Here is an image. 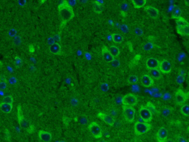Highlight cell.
<instances>
[{"label":"cell","instance_id":"cell-1","mask_svg":"<svg viewBox=\"0 0 189 142\" xmlns=\"http://www.w3.org/2000/svg\"><path fill=\"white\" fill-rule=\"evenodd\" d=\"M59 15L61 19V27H63L74 17V11L67 1H64L58 6Z\"/></svg>","mask_w":189,"mask_h":142},{"label":"cell","instance_id":"cell-2","mask_svg":"<svg viewBox=\"0 0 189 142\" xmlns=\"http://www.w3.org/2000/svg\"><path fill=\"white\" fill-rule=\"evenodd\" d=\"M17 119L18 123L21 129L28 132L29 134H32L35 131V127L31 124L30 122L23 116V109L21 105L17 106Z\"/></svg>","mask_w":189,"mask_h":142},{"label":"cell","instance_id":"cell-3","mask_svg":"<svg viewBox=\"0 0 189 142\" xmlns=\"http://www.w3.org/2000/svg\"><path fill=\"white\" fill-rule=\"evenodd\" d=\"M151 125L146 122H136L135 124V132L137 135H142L146 134L151 129Z\"/></svg>","mask_w":189,"mask_h":142},{"label":"cell","instance_id":"cell-4","mask_svg":"<svg viewBox=\"0 0 189 142\" xmlns=\"http://www.w3.org/2000/svg\"><path fill=\"white\" fill-rule=\"evenodd\" d=\"M123 114L126 121L128 123H132L135 118V109L133 107L123 105Z\"/></svg>","mask_w":189,"mask_h":142},{"label":"cell","instance_id":"cell-5","mask_svg":"<svg viewBox=\"0 0 189 142\" xmlns=\"http://www.w3.org/2000/svg\"><path fill=\"white\" fill-rule=\"evenodd\" d=\"M88 129L93 137L99 139L103 136L102 131L99 124L96 122H92L88 125Z\"/></svg>","mask_w":189,"mask_h":142},{"label":"cell","instance_id":"cell-6","mask_svg":"<svg viewBox=\"0 0 189 142\" xmlns=\"http://www.w3.org/2000/svg\"><path fill=\"white\" fill-rule=\"evenodd\" d=\"M175 102L178 106H182L189 99V93H186L181 89H178L175 94Z\"/></svg>","mask_w":189,"mask_h":142},{"label":"cell","instance_id":"cell-7","mask_svg":"<svg viewBox=\"0 0 189 142\" xmlns=\"http://www.w3.org/2000/svg\"><path fill=\"white\" fill-rule=\"evenodd\" d=\"M138 99L137 96L133 94L129 93L123 96L121 99V103L125 106L134 107L138 103Z\"/></svg>","mask_w":189,"mask_h":142},{"label":"cell","instance_id":"cell-8","mask_svg":"<svg viewBox=\"0 0 189 142\" xmlns=\"http://www.w3.org/2000/svg\"><path fill=\"white\" fill-rule=\"evenodd\" d=\"M139 115L141 118L146 123L151 121L153 119V114L146 106H141L139 109Z\"/></svg>","mask_w":189,"mask_h":142},{"label":"cell","instance_id":"cell-9","mask_svg":"<svg viewBox=\"0 0 189 142\" xmlns=\"http://www.w3.org/2000/svg\"><path fill=\"white\" fill-rule=\"evenodd\" d=\"M168 131L165 127H161L159 129L156 134V138L158 142H166L168 140Z\"/></svg>","mask_w":189,"mask_h":142},{"label":"cell","instance_id":"cell-10","mask_svg":"<svg viewBox=\"0 0 189 142\" xmlns=\"http://www.w3.org/2000/svg\"><path fill=\"white\" fill-rule=\"evenodd\" d=\"M97 116L99 119L105 122L106 124L110 125V127H112L114 125L115 119L113 116L110 114L104 112H99L97 114Z\"/></svg>","mask_w":189,"mask_h":142},{"label":"cell","instance_id":"cell-11","mask_svg":"<svg viewBox=\"0 0 189 142\" xmlns=\"http://www.w3.org/2000/svg\"><path fill=\"white\" fill-rule=\"evenodd\" d=\"M159 71L161 73L165 74L171 72L172 70V65L171 63L167 60H163L159 63Z\"/></svg>","mask_w":189,"mask_h":142},{"label":"cell","instance_id":"cell-12","mask_svg":"<svg viewBox=\"0 0 189 142\" xmlns=\"http://www.w3.org/2000/svg\"><path fill=\"white\" fill-rule=\"evenodd\" d=\"M144 10L146 11L148 16L153 19H156L158 18L159 15V10L152 6H146L144 8Z\"/></svg>","mask_w":189,"mask_h":142},{"label":"cell","instance_id":"cell-13","mask_svg":"<svg viewBox=\"0 0 189 142\" xmlns=\"http://www.w3.org/2000/svg\"><path fill=\"white\" fill-rule=\"evenodd\" d=\"M141 85L145 87H150L153 85L154 80L150 75H143L141 78Z\"/></svg>","mask_w":189,"mask_h":142},{"label":"cell","instance_id":"cell-14","mask_svg":"<svg viewBox=\"0 0 189 142\" xmlns=\"http://www.w3.org/2000/svg\"><path fill=\"white\" fill-rule=\"evenodd\" d=\"M160 61L154 57H150L147 60L146 62V66L148 70L154 69H158Z\"/></svg>","mask_w":189,"mask_h":142},{"label":"cell","instance_id":"cell-15","mask_svg":"<svg viewBox=\"0 0 189 142\" xmlns=\"http://www.w3.org/2000/svg\"><path fill=\"white\" fill-rule=\"evenodd\" d=\"M38 136L40 140L43 142H50L52 139V135L51 133L40 130L38 132Z\"/></svg>","mask_w":189,"mask_h":142},{"label":"cell","instance_id":"cell-16","mask_svg":"<svg viewBox=\"0 0 189 142\" xmlns=\"http://www.w3.org/2000/svg\"><path fill=\"white\" fill-rule=\"evenodd\" d=\"M102 54L104 60L108 63H111L112 62L115 58L112 57V54H110L108 48L106 46H104L102 49Z\"/></svg>","mask_w":189,"mask_h":142},{"label":"cell","instance_id":"cell-17","mask_svg":"<svg viewBox=\"0 0 189 142\" xmlns=\"http://www.w3.org/2000/svg\"><path fill=\"white\" fill-rule=\"evenodd\" d=\"M49 50L52 54L59 55L61 53V46L58 43H54L52 44L49 47Z\"/></svg>","mask_w":189,"mask_h":142},{"label":"cell","instance_id":"cell-18","mask_svg":"<svg viewBox=\"0 0 189 142\" xmlns=\"http://www.w3.org/2000/svg\"><path fill=\"white\" fill-rule=\"evenodd\" d=\"M149 74L150 75V76L153 79H155L157 80L161 79L163 77L161 72L159 71V69H154L150 70Z\"/></svg>","mask_w":189,"mask_h":142},{"label":"cell","instance_id":"cell-19","mask_svg":"<svg viewBox=\"0 0 189 142\" xmlns=\"http://www.w3.org/2000/svg\"><path fill=\"white\" fill-rule=\"evenodd\" d=\"M13 104L2 103H0V109L3 113L10 114L12 110Z\"/></svg>","mask_w":189,"mask_h":142},{"label":"cell","instance_id":"cell-20","mask_svg":"<svg viewBox=\"0 0 189 142\" xmlns=\"http://www.w3.org/2000/svg\"><path fill=\"white\" fill-rule=\"evenodd\" d=\"M182 14V10L178 6L175 5L173 8L171 14V18L176 19L181 17Z\"/></svg>","mask_w":189,"mask_h":142},{"label":"cell","instance_id":"cell-21","mask_svg":"<svg viewBox=\"0 0 189 142\" xmlns=\"http://www.w3.org/2000/svg\"><path fill=\"white\" fill-rule=\"evenodd\" d=\"M93 8L95 12L97 14L102 13L103 10V5L99 1H95L93 2Z\"/></svg>","mask_w":189,"mask_h":142},{"label":"cell","instance_id":"cell-22","mask_svg":"<svg viewBox=\"0 0 189 142\" xmlns=\"http://www.w3.org/2000/svg\"><path fill=\"white\" fill-rule=\"evenodd\" d=\"M177 27H182L185 26H189V22L185 18L180 17L176 19Z\"/></svg>","mask_w":189,"mask_h":142},{"label":"cell","instance_id":"cell-23","mask_svg":"<svg viewBox=\"0 0 189 142\" xmlns=\"http://www.w3.org/2000/svg\"><path fill=\"white\" fill-rule=\"evenodd\" d=\"M177 31L178 34L182 36H189V26L182 27H177Z\"/></svg>","mask_w":189,"mask_h":142},{"label":"cell","instance_id":"cell-24","mask_svg":"<svg viewBox=\"0 0 189 142\" xmlns=\"http://www.w3.org/2000/svg\"><path fill=\"white\" fill-rule=\"evenodd\" d=\"M131 2L135 8H143L147 2L146 0H132Z\"/></svg>","mask_w":189,"mask_h":142},{"label":"cell","instance_id":"cell-25","mask_svg":"<svg viewBox=\"0 0 189 142\" xmlns=\"http://www.w3.org/2000/svg\"><path fill=\"white\" fill-rule=\"evenodd\" d=\"M110 54L114 58L117 57L120 54V50L117 47L115 46H111L108 49Z\"/></svg>","mask_w":189,"mask_h":142},{"label":"cell","instance_id":"cell-26","mask_svg":"<svg viewBox=\"0 0 189 142\" xmlns=\"http://www.w3.org/2000/svg\"><path fill=\"white\" fill-rule=\"evenodd\" d=\"M112 39L114 42L116 44H121L123 40V36L120 34L114 33L112 35Z\"/></svg>","mask_w":189,"mask_h":142},{"label":"cell","instance_id":"cell-27","mask_svg":"<svg viewBox=\"0 0 189 142\" xmlns=\"http://www.w3.org/2000/svg\"><path fill=\"white\" fill-rule=\"evenodd\" d=\"M173 111V108L171 107H165L162 109L161 111V116L163 118H167L172 113Z\"/></svg>","mask_w":189,"mask_h":142},{"label":"cell","instance_id":"cell-28","mask_svg":"<svg viewBox=\"0 0 189 142\" xmlns=\"http://www.w3.org/2000/svg\"><path fill=\"white\" fill-rule=\"evenodd\" d=\"M139 81V78L135 75H130L127 79V83L130 85H133Z\"/></svg>","mask_w":189,"mask_h":142},{"label":"cell","instance_id":"cell-29","mask_svg":"<svg viewBox=\"0 0 189 142\" xmlns=\"http://www.w3.org/2000/svg\"><path fill=\"white\" fill-rule=\"evenodd\" d=\"M146 107L151 111L152 114H156L157 113L155 106H154L153 103H152L151 102H148L146 104Z\"/></svg>","mask_w":189,"mask_h":142},{"label":"cell","instance_id":"cell-30","mask_svg":"<svg viewBox=\"0 0 189 142\" xmlns=\"http://www.w3.org/2000/svg\"><path fill=\"white\" fill-rule=\"evenodd\" d=\"M181 112L184 116H189V106L188 104H184L182 105L181 108Z\"/></svg>","mask_w":189,"mask_h":142},{"label":"cell","instance_id":"cell-31","mask_svg":"<svg viewBox=\"0 0 189 142\" xmlns=\"http://www.w3.org/2000/svg\"><path fill=\"white\" fill-rule=\"evenodd\" d=\"M13 102H14V99L12 96H6L3 98V103L13 104Z\"/></svg>","mask_w":189,"mask_h":142},{"label":"cell","instance_id":"cell-32","mask_svg":"<svg viewBox=\"0 0 189 142\" xmlns=\"http://www.w3.org/2000/svg\"><path fill=\"white\" fill-rule=\"evenodd\" d=\"M15 65L17 67H21L23 65V61L21 57L18 56H16L15 57Z\"/></svg>","mask_w":189,"mask_h":142},{"label":"cell","instance_id":"cell-33","mask_svg":"<svg viewBox=\"0 0 189 142\" xmlns=\"http://www.w3.org/2000/svg\"><path fill=\"white\" fill-rule=\"evenodd\" d=\"M176 139L177 142H188L186 138L179 134L176 135Z\"/></svg>","mask_w":189,"mask_h":142},{"label":"cell","instance_id":"cell-34","mask_svg":"<svg viewBox=\"0 0 189 142\" xmlns=\"http://www.w3.org/2000/svg\"><path fill=\"white\" fill-rule=\"evenodd\" d=\"M184 78L183 75H178L176 78V83L179 85H181L184 82Z\"/></svg>","mask_w":189,"mask_h":142},{"label":"cell","instance_id":"cell-35","mask_svg":"<svg viewBox=\"0 0 189 142\" xmlns=\"http://www.w3.org/2000/svg\"><path fill=\"white\" fill-rule=\"evenodd\" d=\"M5 137L6 141L8 142H10L11 141V135H10V132L8 130L6 129L5 130Z\"/></svg>","mask_w":189,"mask_h":142},{"label":"cell","instance_id":"cell-36","mask_svg":"<svg viewBox=\"0 0 189 142\" xmlns=\"http://www.w3.org/2000/svg\"><path fill=\"white\" fill-rule=\"evenodd\" d=\"M21 37L19 36H16L14 37V43L15 44V45L18 46L21 44Z\"/></svg>","mask_w":189,"mask_h":142},{"label":"cell","instance_id":"cell-37","mask_svg":"<svg viewBox=\"0 0 189 142\" xmlns=\"http://www.w3.org/2000/svg\"><path fill=\"white\" fill-rule=\"evenodd\" d=\"M101 89L103 91L106 92L109 89V86L107 83H103L101 86Z\"/></svg>","mask_w":189,"mask_h":142},{"label":"cell","instance_id":"cell-38","mask_svg":"<svg viewBox=\"0 0 189 142\" xmlns=\"http://www.w3.org/2000/svg\"><path fill=\"white\" fill-rule=\"evenodd\" d=\"M153 48V44L151 42H148L144 46V49L146 51H150Z\"/></svg>","mask_w":189,"mask_h":142},{"label":"cell","instance_id":"cell-39","mask_svg":"<svg viewBox=\"0 0 189 142\" xmlns=\"http://www.w3.org/2000/svg\"><path fill=\"white\" fill-rule=\"evenodd\" d=\"M7 88V82L5 81L0 82V90H5Z\"/></svg>","mask_w":189,"mask_h":142},{"label":"cell","instance_id":"cell-40","mask_svg":"<svg viewBox=\"0 0 189 142\" xmlns=\"http://www.w3.org/2000/svg\"><path fill=\"white\" fill-rule=\"evenodd\" d=\"M111 63L112 66L115 67H119L120 65V61L118 60L115 59L112 61V62H111Z\"/></svg>","mask_w":189,"mask_h":142},{"label":"cell","instance_id":"cell-41","mask_svg":"<svg viewBox=\"0 0 189 142\" xmlns=\"http://www.w3.org/2000/svg\"><path fill=\"white\" fill-rule=\"evenodd\" d=\"M70 121V119H69L68 117H67V116H63V121L64 124L66 126H67V125H69Z\"/></svg>","mask_w":189,"mask_h":142},{"label":"cell","instance_id":"cell-42","mask_svg":"<svg viewBox=\"0 0 189 142\" xmlns=\"http://www.w3.org/2000/svg\"><path fill=\"white\" fill-rule=\"evenodd\" d=\"M88 122V120L87 119L86 117L84 116H82L81 118H80V123L82 124H86Z\"/></svg>","mask_w":189,"mask_h":142},{"label":"cell","instance_id":"cell-43","mask_svg":"<svg viewBox=\"0 0 189 142\" xmlns=\"http://www.w3.org/2000/svg\"><path fill=\"white\" fill-rule=\"evenodd\" d=\"M17 78L15 77H11L9 79V82L11 85H15L17 83Z\"/></svg>","mask_w":189,"mask_h":142},{"label":"cell","instance_id":"cell-44","mask_svg":"<svg viewBox=\"0 0 189 142\" xmlns=\"http://www.w3.org/2000/svg\"><path fill=\"white\" fill-rule=\"evenodd\" d=\"M17 33V31L15 29H11L8 31V35L11 37H15V35Z\"/></svg>","mask_w":189,"mask_h":142},{"label":"cell","instance_id":"cell-45","mask_svg":"<svg viewBox=\"0 0 189 142\" xmlns=\"http://www.w3.org/2000/svg\"><path fill=\"white\" fill-rule=\"evenodd\" d=\"M135 33L137 35H138L139 36H140V35H142L143 31H142V30L141 29L139 28H137L135 29Z\"/></svg>","mask_w":189,"mask_h":142},{"label":"cell","instance_id":"cell-46","mask_svg":"<svg viewBox=\"0 0 189 142\" xmlns=\"http://www.w3.org/2000/svg\"><path fill=\"white\" fill-rule=\"evenodd\" d=\"M26 1H19L18 2V3H19V4H20L21 5H24L25 4V3H26Z\"/></svg>","mask_w":189,"mask_h":142},{"label":"cell","instance_id":"cell-47","mask_svg":"<svg viewBox=\"0 0 189 142\" xmlns=\"http://www.w3.org/2000/svg\"><path fill=\"white\" fill-rule=\"evenodd\" d=\"M29 50H30V51L31 52H33L34 50V47L32 46H29Z\"/></svg>","mask_w":189,"mask_h":142},{"label":"cell","instance_id":"cell-48","mask_svg":"<svg viewBox=\"0 0 189 142\" xmlns=\"http://www.w3.org/2000/svg\"><path fill=\"white\" fill-rule=\"evenodd\" d=\"M166 142H176L174 140L170 139H168V140L166 141Z\"/></svg>","mask_w":189,"mask_h":142},{"label":"cell","instance_id":"cell-49","mask_svg":"<svg viewBox=\"0 0 189 142\" xmlns=\"http://www.w3.org/2000/svg\"><path fill=\"white\" fill-rule=\"evenodd\" d=\"M97 142H108V141H105V140H100V141H97Z\"/></svg>","mask_w":189,"mask_h":142},{"label":"cell","instance_id":"cell-50","mask_svg":"<svg viewBox=\"0 0 189 142\" xmlns=\"http://www.w3.org/2000/svg\"><path fill=\"white\" fill-rule=\"evenodd\" d=\"M58 142H66L65 141H59Z\"/></svg>","mask_w":189,"mask_h":142}]
</instances>
